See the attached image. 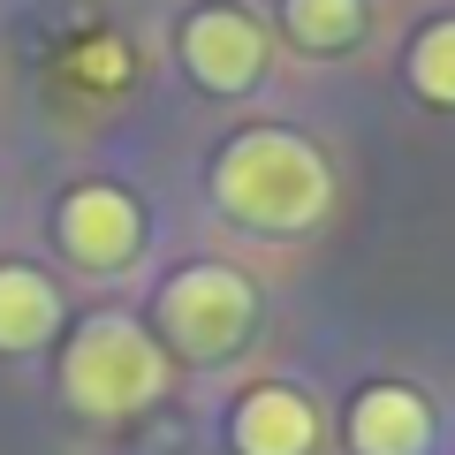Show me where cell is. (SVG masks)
<instances>
[{
    "label": "cell",
    "instance_id": "cell-8",
    "mask_svg": "<svg viewBox=\"0 0 455 455\" xmlns=\"http://www.w3.org/2000/svg\"><path fill=\"white\" fill-rule=\"evenodd\" d=\"M61 334V281L38 266H0V357H31Z\"/></svg>",
    "mask_w": 455,
    "mask_h": 455
},
{
    "label": "cell",
    "instance_id": "cell-4",
    "mask_svg": "<svg viewBox=\"0 0 455 455\" xmlns=\"http://www.w3.org/2000/svg\"><path fill=\"white\" fill-rule=\"evenodd\" d=\"M53 243L76 274H122L145 251V205L114 182H76L53 205Z\"/></svg>",
    "mask_w": 455,
    "mask_h": 455
},
{
    "label": "cell",
    "instance_id": "cell-9",
    "mask_svg": "<svg viewBox=\"0 0 455 455\" xmlns=\"http://www.w3.org/2000/svg\"><path fill=\"white\" fill-rule=\"evenodd\" d=\"M274 23L289 31V46H304V53H349L364 38V23H372V8H364V0H281Z\"/></svg>",
    "mask_w": 455,
    "mask_h": 455
},
{
    "label": "cell",
    "instance_id": "cell-6",
    "mask_svg": "<svg viewBox=\"0 0 455 455\" xmlns=\"http://www.w3.org/2000/svg\"><path fill=\"white\" fill-rule=\"evenodd\" d=\"M349 448L357 455H425L433 448V403L403 379H372L349 403Z\"/></svg>",
    "mask_w": 455,
    "mask_h": 455
},
{
    "label": "cell",
    "instance_id": "cell-1",
    "mask_svg": "<svg viewBox=\"0 0 455 455\" xmlns=\"http://www.w3.org/2000/svg\"><path fill=\"white\" fill-rule=\"evenodd\" d=\"M212 205L251 235H311L334 205V167L311 137L281 122H251L212 160Z\"/></svg>",
    "mask_w": 455,
    "mask_h": 455
},
{
    "label": "cell",
    "instance_id": "cell-3",
    "mask_svg": "<svg viewBox=\"0 0 455 455\" xmlns=\"http://www.w3.org/2000/svg\"><path fill=\"white\" fill-rule=\"evenodd\" d=\"M152 334L182 364H228L259 334V289L235 266H182L152 304Z\"/></svg>",
    "mask_w": 455,
    "mask_h": 455
},
{
    "label": "cell",
    "instance_id": "cell-2",
    "mask_svg": "<svg viewBox=\"0 0 455 455\" xmlns=\"http://www.w3.org/2000/svg\"><path fill=\"white\" fill-rule=\"evenodd\" d=\"M167 387H175V357H167V341L137 311H92V319H76V334L61 349V403L76 418H99V425L145 418Z\"/></svg>",
    "mask_w": 455,
    "mask_h": 455
},
{
    "label": "cell",
    "instance_id": "cell-5",
    "mask_svg": "<svg viewBox=\"0 0 455 455\" xmlns=\"http://www.w3.org/2000/svg\"><path fill=\"white\" fill-rule=\"evenodd\" d=\"M175 53H182V68H190V84L235 99V92H251V84L266 76V61H274V31H266L251 8L212 0V8H190V16H182Z\"/></svg>",
    "mask_w": 455,
    "mask_h": 455
},
{
    "label": "cell",
    "instance_id": "cell-7",
    "mask_svg": "<svg viewBox=\"0 0 455 455\" xmlns=\"http://www.w3.org/2000/svg\"><path fill=\"white\" fill-rule=\"evenodd\" d=\"M235 455H311L319 448V403L296 387H251L228 418Z\"/></svg>",
    "mask_w": 455,
    "mask_h": 455
},
{
    "label": "cell",
    "instance_id": "cell-10",
    "mask_svg": "<svg viewBox=\"0 0 455 455\" xmlns=\"http://www.w3.org/2000/svg\"><path fill=\"white\" fill-rule=\"evenodd\" d=\"M403 76H410V92H418L425 107L455 114V16L425 23V31L410 38V61H403Z\"/></svg>",
    "mask_w": 455,
    "mask_h": 455
}]
</instances>
